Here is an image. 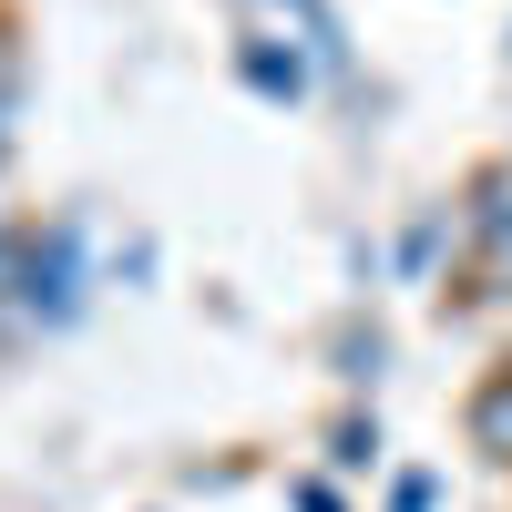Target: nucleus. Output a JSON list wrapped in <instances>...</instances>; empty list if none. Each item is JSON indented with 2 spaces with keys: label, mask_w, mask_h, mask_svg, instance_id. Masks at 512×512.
Wrapping results in <instances>:
<instances>
[{
  "label": "nucleus",
  "mask_w": 512,
  "mask_h": 512,
  "mask_svg": "<svg viewBox=\"0 0 512 512\" xmlns=\"http://www.w3.org/2000/svg\"><path fill=\"white\" fill-rule=\"evenodd\" d=\"M21 93H31V62H21L11 21H0V164H11V144H21Z\"/></svg>",
  "instance_id": "obj_7"
},
{
  "label": "nucleus",
  "mask_w": 512,
  "mask_h": 512,
  "mask_svg": "<svg viewBox=\"0 0 512 512\" xmlns=\"http://www.w3.org/2000/svg\"><path fill=\"white\" fill-rule=\"evenodd\" d=\"M21 236H31V216H0V349H21Z\"/></svg>",
  "instance_id": "obj_6"
},
{
  "label": "nucleus",
  "mask_w": 512,
  "mask_h": 512,
  "mask_svg": "<svg viewBox=\"0 0 512 512\" xmlns=\"http://www.w3.org/2000/svg\"><path fill=\"white\" fill-rule=\"evenodd\" d=\"M328 461H338V472H369V461H379V420H369V410H349V420L328 431Z\"/></svg>",
  "instance_id": "obj_9"
},
{
  "label": "nucleus",
  "mask_w": 512,
  "mask_h": 512,
  "mask_svg": "<svg viewBox=\"0 0 512 512\" xmlns=\"http://www.w3.org/2000/svg\"><path fill=\"white\" fill-rule=\"evenodd\" d=\"M431 502H441V482H431V472H400V482H390V502H379V512H431Z\"/></svg>",
  "instance_id": "obj_11"
},
{
  "label": "nucleus",
  "mask_w": 512,
  "mask_h": 512,
  "mask_svg": "<svg viewBox=\"0 0 512 512\" xmlns=\"http://www.w3.org/2000/svg\"><path fill=\"white\" fill-rule=\"evenodd\" d=\"M93 308V226L82 216H31L21 236V328L52 338Z\"/></svg>",
  "instance_id": "obj_1"
},
{
  "label": "nucleus",
  "mask_w": 512,
  "mask_h": 512,
  "mask_svg": "<svg viewBox=\"0 0 512 512\" xmlns=\"http://www.w3.org/2000/svg\"><path fill=\"white\" fill-rule=\"evenodd\" d=\"M287 502H297V512H349V502H338V482H318V472L287 482Z\"/></svg>",
  "instance_id": "obj_12"
},
{
  "label": "nucleus",
  "mask_w": 512,
  "mask_h": 512,
  "mask_svg": "<svg viewBox=\"0 0 512 512\" xmlns=\"http://www.w3.org/2000/svg\"><path fill=\"white\" fill-rule=\"evenodd\" d=\"M441 246H461V205H431V216H410V226H400V277H431V267H441Z\"/></svg>",
  "instance_id": "obj_5"
},
{
  "label": "nucleus",
  "mask_w": 512,
  "mask_h": 512,
  "mask_svg": "<svg viewBox=\"0 0 512 512\" xmlns=\"http://www.w3.org/2000/svg\"><path fill=\"white\" fill-rule=\"evenodd\" d=\"M461 256H472V287L512 297V154H492L472 185H461Z\"/></svg>",
  "instance_id": "obj_2"
},
{
  "label": "nucleus",
  "mask_w": 512,
  "mask_h": 512,
  "mask_svg": "<svg viewBox=\"0 0 512 512\" xmlns=\"http://www.w3.org/2000/svg\"><path fill=\"white\" fill-rule=\"evenodd\" d=\"M236 82H246L256 103H308L318 52H308V41H287V31H246V41H236Z\"/></svg>",
  "instance_id": "obj_3"
},
{
  "label": "nucleus",
  "mask_w": 512,
  "mask_h": 512,
  "mask_svg": "<svg viewBox=\"0 0 512 512\" xmlns=\"http://www.w3.org/2000/svg\"><path fill=\"white\" fill-rule=\"evenodd\" d=\"M379 359H390V349H379V328H349V338H338V379H379Z\"/></svg>",
  "instance_id": "obj_10"
},
{
  "label": "nucleus",
  "mask_w": 512,
  "mask_h": 512,
  "mask_svg": "<svg viewBox=\"0 0 512 512\" xmlns=\"http://www.w3.org/2000/svg\"><path fill=\"white\" fill-rule=\"evenodd\" d=\"M277 11L297 21V41H308V52L338 72V62H349V41H338V11H328V0H277Z\"/></svg>",
  "instance_id": "obj_8"
},
{
  "label": "nucleus",
  "mask_w": 512,
  "mask_h": 512,
  "mask_svg": "<svg viewBox=\"0 0 512 512\" xmlns=\"http://www.w3.org/2000/svg\"><path fill=\"white\" fill-rule=\"evenodd\" d=\"M461 420H472V451L512 472V359H502V369L482 379V390H472V410H461Z\"/></svg>",
  "instance_id": "obj_4"
}]
</instances>
